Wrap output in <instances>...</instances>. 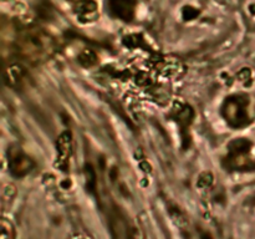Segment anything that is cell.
<instances>
[{
	"label": "cell",
	"instance_id": "6da1fadb",
	"mask_svg": "<svg viewBox=\"0 0 255 239\" xmlns=\"http://www.w3.org/2000/svg\"><path fill=\"white\" fill-rule=\"evenodd\" d=\"M11 172L16 176H24L27 172L31 171L32 162L27 156H25L21 149H11L9 159Z\"/></svg>",
	"mask_w": 255,
	"mask_h": 239
},
{
	"label": "cell",
	"instance_id": "7a4b0ae2",
	"mask_svg": "<svg viewBox=\"0 0 255 239\" xmlns=\"http://www.w3.org/2000/svg\"><path fill=\"white\" fill-rule=\"evenodd\" d=\"M109 7L115 16L129 21L133 16L136 0H109Z\"/></svg>",
	"mask_w": 255,
	"mask_h": 239
},
{
	"label": "cell",
	"instance_id": "3957f363",
	"mask_svg": "<svg viewBox=\"0 0 255 239\" xmlns=\"http://www.w3.org/2000/svg\"><path fill=\"white\" fill-rule=\"evenodd\" d=\"M1 239H15L14 227L5 218L1 221Z\"/></svg>",
	"mask_w": 255,
	"mask_h": 239
},
{
	"label": "cell",
	"instance_id": "277c9868",
	"mask_svg": "<svg viewBox=\"0 0 255 239\" xmlns=\"http://www.w3.org/2000/svg\"><path fill=\"white\" fill-rule=\"evenodd\" d=\"M69 1H71V2H74V4H76L77 7H79L80 10H84L85 6L91 7V4H92L91 0H69Z\"/></svg>",
	"mask_w": 255,
	"mask_h": 239
}]
</instances>
